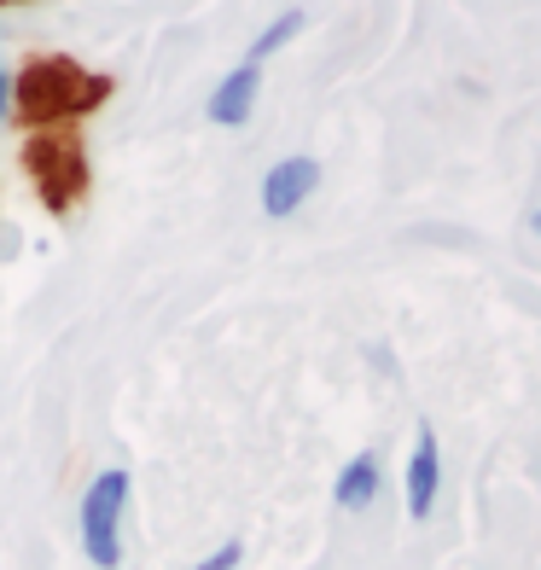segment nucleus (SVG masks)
<instances>
[{"label":"nucleus","mask_w":541,"mask_h":570,"mask_svg":"<svg viewBox=\"0 0 541 570\" xmlns=\"http://www.w3.org/2000/svg\"><path fill=\"white\" fill-rule=\"evenodd\" d=\"M256 88H263V65H234L216 82V94H210V122H222V128H239L245 117H250V106H256Z\"/></svg>","instance_id":"obj_5"},{"label":"nucleus","mask_w":541,"mask_h":570,"mask_svg":"<svg viewBox=\"0 0 541 570\" xmlns=\"http://www.w3.org/2000/svg\"><path fill=\"white\" fill-rule=\"evenodd\" d=\"M0 111H7V70H0Z\"/></svg>","instance_id":"obj_10"},{"label":"nucleus","mask_w":541,"mask_h":570,"mask_svg":"<svg viewBox=\"0 0 541 570\" xmlns=\"http://www.w3.org/2000/svg\"><path fill=\"white\" fill-rule=\"evenodd\" d=\"M23 164H30V180H36V193L53 216H65L70 204L88 193V164H82V146L76 140L36 135L30 146H23Z\"/></svg>","instance_id":"obj_3"},{"label":"nucleus","mask_w":541,"mask_h":570,"mask_svg":"<svg viewBox=\"0 0 541 570\" xmlns=\"http://www.w3.org/2000/svg\"><path fill=\"white\" fill-rule=\"evenodd\" d=\"M122 507H128V472L111 465V472H99L82 495V553L88 564L99 570H117L122 564Z\"/></svg>","instance_id":"obj_2"},{"label":"nucleus","mask_w":541,"mask_h":570,"mask_svg":"<svg viewBox=\"0 0 541 570\" xmlns=\"http://www.w3.org/2000/svg\"><path fill=\"white\" fill-rule=\"evenodd\" d=\"M321 187V164L315 158H279L263 180V210L279 222V216H292L297 204Z\"/></svg>","instance_id":"obj_4"},{"label":"nucleus","mask_w":541,"mask_h":570,"mask_svg":"<svg viewBox=\"0 0 541 570\" xmlns=\"http://www.w3.org/2000/svg\"><path fill=\"white\" fill-rule=\"evenodd\" d=\"M436 478H443V460H436V436H431V425H420L414 460H407V518H431Z\"/></svg>","instance_id":"obj_6"},{"label":"nucleus","mask_w":541,"mask_h":570,"mask_svg":"<svg viewBox=\"0 0 541 570\" xmlns=\"http://www.w3.org/2000/svg\"><path fill=\"white\" fill-rule=\"evenodd\" d=\"M297 30H303V12H279V18L268 23V30L256 36V47H250V65H263V59L274 53V47H279V41H292Z\"/></svg>","instance_id":"obj_8"},{"label":"nucleus","mask_w":541,"mask_h":570,"mask_svg":"<svg viewBox=\"0 0 541 570\" xmlns=\"http://www.w3.org/2000/svg\"><path fill=\"white\" fill-rule=\"evenodd\" d=\"M373 495H378V454H355L338 472V483H332V501L344 512H367Z\"/></svg>","instance_id":"obj_7"},{"label":"nucleus","mask_w":541,"mask_h":570,"mask_svg":"<svg viewBox=\"0 0 541 570\" xmlns=\"http://www.w3.org/2000/svg\"><path fill=\"white\" fill-rule=\"evenodd\" d=\"M111 99V76L76 65L65 53H41L18 76V117L23 122H59V117H88Z\"/></svg>","instance_id":"obj_1"},{"label":"nucleus","mask_w":541,"mask_h":570,"mask_svg":"<svg viewBox=\"0 0 541 570\" xmlns=\"http://www.w3.org/2000/svg\"><path fill=\"white\" fill-rule=\"evenodd\" d=\"M0 7H7V0H0Z\"/></svg>","instance_id":"obj_12"},{"label":"nucleus","mask_w":541,"mask_h":570,"mask_svg":"<svg viewBox=\"0 0 541 570\" xmlns=\"http://www.w3.org/2000/svg\"><path fill=\"white\" fill-rule=\"evenodd\" d=\"M530 227H535V233H541V210H535V216H530Z\"/></svg>","instance_id":"obj_11"},{"label":"nucleus","mask_w":541,"mask_h":570,"mask_svg":"<svg viewBox=\"0 0 541 570\" xmlns=\"http://www.w3.org/2000/svg\"><path fill=\"white\" fill-rule=\"evenodd\" d=\"M239 559H245V541H222V548H216L210 559H198L193 570H234Z\"/></svg>","instance_id":"obj_9"}]
</instances>
